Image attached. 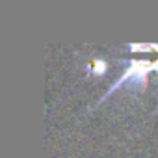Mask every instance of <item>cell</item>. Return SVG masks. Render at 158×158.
<instances>
[{
  "mask_svg": "<svg viewBox=\"0 0 158 158\" xmlns=\"http://www.w3.org/2000/svg\"><path fill=\"white\" fill-rule=\"evenodd\" d=\"M91 73H101V71H106V61H101V60H93V65L89 67Z\"/></svg>",
  "mask_w": 158,
  "mask_h": 158,
  "instance_id": "cell-1",
  "label": "cell"
}]
</instances>
